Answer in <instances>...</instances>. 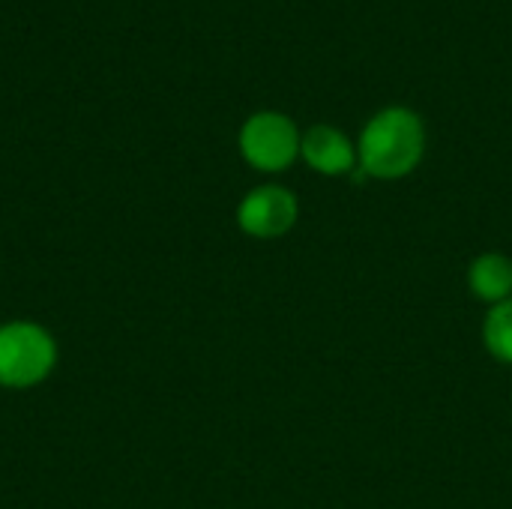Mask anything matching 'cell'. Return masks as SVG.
Listing matches in <instances>:
<instances>
[{
  "instance_id": "6da1fadb",
  "label": "cell",
  "mask_w": 512,
  "mask_h": 509,
  "mask_svg": "<svg viewBox=\"0 0 512 509\" xmlns=\"http://www.w3.org/2000/svg\"><path fill=\"white\" fill-rule=\"evenodd\" d=\"M426 153V123L408 105L381 108L360 132L357 162L366 177L399 180L408 177Z\"/></svg>"
},
{
  "instance_id": "7a4b0ae2",
  "label": "cell",
  "mask_w": 512,
  "mask_h": 509,
  "mask_svg": "<svg viewBox=\"0 0 512 509\" xmlns=\"http://www.w3.org/2000/svg\"><path fill=\"white\" fill-rule=\"evenodd\" d=\"M57 366V342L36 321L0 324V387H39Z\"/></svg>"
},
{
  "instance_id": "3957f363",
  "label": "cell",
  "mask_w": 512,
  "mask_h": 509,
  "mask_svg": "<svg viewBox=\"0 0 512 509\" xmlns=\"http://www.w3.org/2000/svg\"><path fill=\"white\" fill-rule=\"evenodd\" d=\"M303 132L282 111H258L240 129V153L243 159L267 174L285 171L300 156Z\"/></svg>"
},
{
  "instance_id": "277c9868",
  "label": "cell",
  "mask_w": 512,
  "mask_h": 509,
  "mask_svg": "<svg viewBox=\"0 0 512 509\" xmlns=\"http://www.w3.org/2000/svg\"><path fill=\"white\" fill-rule=\"evenodd\" d=\"M300 204L285 186H258L237 207V225L258 240H276L297 225Z\"/></svg>"
},
{
  "instance_id": "5b68a950",
  "label": "cell",
  "mask_w": 512,
  "mask_h": 509,
  "mask_svg": "<svg viewBox=\"0 0 512 509\" xmlns=\"http://www.w3.org/2000/svg\"><path fill=\"white\" fill-rule=\"evenodd\" d=\"M300 156L312 171L327 174V177L351 174L357 165V147L351 144V138L342 129L327 126V123H318L303 132Z\"/></svg>"
},
{
  "instance_id": "8992f818",
  "label": "cell",
  "mask_w": 512,
  "mask_h": 509,
  "mask_svg": "<svg viewBox=\"0 0 512 509\" xmlns=\"http://www.w3.org/2000/svg\"><path fill=\"white\" fill-rule=\"evenodd\" d=\"M468 282L480 300L498 306L512 297V261L501 252H486L471 264Z\"/></svg>"
},
{
  "instance_id": "52a82bcc",
  "label": "cell",
  "mask_w": 512,
  "mask_h": 509,
  "mask_svg": "<svg viewBox=\"0 0 512 509\" xmlns=\"http://www.w3.org/2000/svg\"><path fill=\"white\" fill-rule=\"evenodd\" d=\"M483 342L495 360L512 366V297L492 306V312L483 324Z\"/></svg>"
}]
</instances>
